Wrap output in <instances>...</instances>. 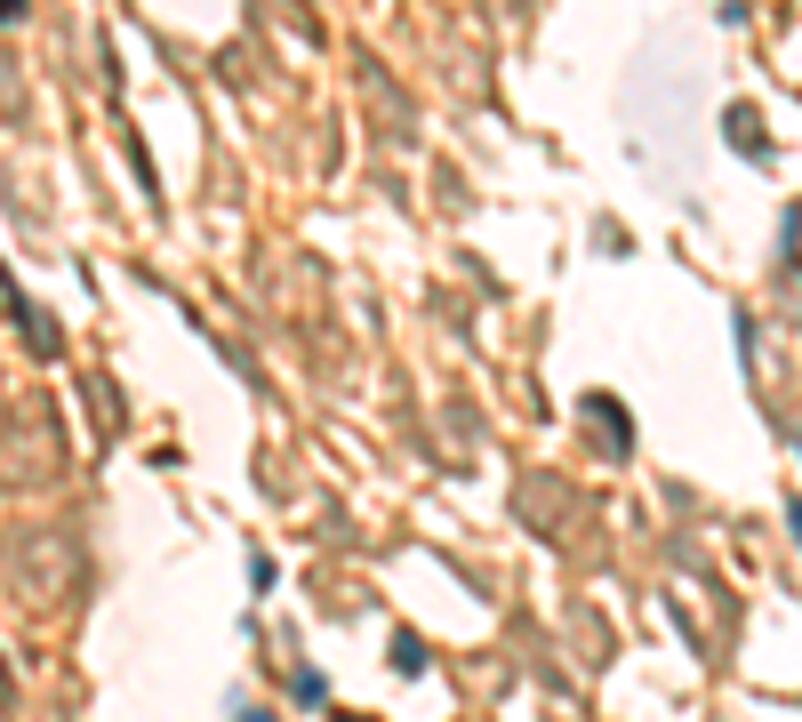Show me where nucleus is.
<instances>
[{"instance_id": "1", "label": "nucleus", "mask_w": 802, "mask_h": 722, "mask_svg": "<svg viewBox=\"0 0 802 722\" xmlns=\"http://www.w3.org/2000/svg\"><path fill=\"white\" fill-rule=\"evenodd\" d=\"M0 16H16V0H0Z\"/></svg>"}]
</instances>
